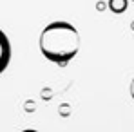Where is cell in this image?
<instances>
[{
    "instance_id": "obj_7",
    "label": "cell",
    "mask_w": 134,
    "mask_h": 132,
    "mask_svg": "<svg viewBox=\"0 0 134 132\" xmlns=\"http://www.w3.org/2000/svg\"><path fill=\"white\" fill-rule=\"evenodd\" d=\"M131 96H132V98H134V80H132V82H131Z\"/></svg>"
},
{
    "instance_id": "obj_9",
    "label": "cell",
    "mask_w": 134,
    "mask_h": 132,
    "mask_svg": "<svg viewBox=\"0 0 134 132\" xmlns=\"http://www.w3.org/2000/svg\"><path fill=\"white\" fill-rule=\"evenodd\" d=\"M132 2H134V0H132Z\"/></svg>"
},
{
    "instance_id": "obj_1",
    "label": "cell",
    "mask_w": 134,
    "mask_h": 132,
    "mask_svg": "<svg viewBox=\"0 0 134 132\" xmlns=\"http://www.w3.org/2000/svg\"><path fill=\"white\" fill-rule=\"evenodd\" d=\"M40 53L56 65H67L80 51V33L65 20L47 24L38 38Z\"/></svg>"
},
{
    "instance_id": "obj_3",
    "label": "cell",
    "mask_w": 134,
    "mask_h": 132,
    "mask_svg": "<svg viewBox=\"0 0 134 132\" xmlns=\"http://www.w3.org/2000/svg\"><path fill=\"white\" fill-rule=\"evenodd\" d=\"M109 7L114 13H123L127 9V0H109Z\"/></svg>"
},
{
    "instance_id": "obj_2",
    "label": "cell",
    "mask_w": 134,
    "mask_h": 132,
    "mask_svg": "<svg viewBox=\"0 0 134 132\" xmlns=\"http://www.w3.org/2000/svg\"><path fill=\"white\" fill-rule=\"evenodd\" d=\"M9 62H11V42L7 35L0 29V74L7 69Z\"/></svg>"
},
{
    "instance_id": "obj_6",
    "label": "cell",
    "mask_w": 134,
    "mask_h": 132,
    "mask_svg": "<svg viewBox=\"0 0 134 132\" xmlns=\"http://www.w3.org/2000/svg\"><path fill=\"white\" fill-rule=\"evenodd\" d=\"M51 96H53V94H51V89H44V90H42V98H44V100H51Z\"/></svg>"
},
{
    "instance_id": "obj_8",
    "label": "cell",
    "mask_w": 134,
    "mask_h": 132,
    "mask_svg": "<svg viewBox=\"0 0 134 132\" xmlns=\"http://www.w3.org/2000/svg\"><path fill=\"white\" fill-rule=\"evenodd\" d=\"M22 132H36V130H33V129H25V130H22Z\"/></svg>"
},
{
    "instance_id": "obj_5",
    "label": "cell",
    "mask_w": 134,
    "mask_h": 132,
    "mask_svg": "<svg viewBox=\"0 0 134 132\" xmlns=\"http://www.w3.org/2000/svg\"><path fill=\"white\" fill-rule=\"evenodd\" d=\"M69 112H71L69 105H65V103H64V105H60V116H64V118H65V116H69Z\"/></svg>"
},
{
    "instance_id": "obj_4",
    "label": "cell",
    "mask_w": 134,
    "mask_h": 132,
    "mask_svg": "<svg viewBox=\"0 0 134 132\" xmlns=\"http://www.w3.org/2000/svg\"><path fill=\"white\" fill-rule=\"evenodd\" d=\"M24 109L27 110V112H35V101H33V100L25 101V103H24Z\"/></svg>"
}]
</instances>
